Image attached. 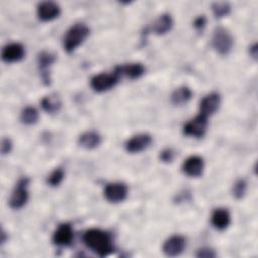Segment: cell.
Segmentation results:
<instances>
[{
	"label": "cell",
	"mask_w": 258,
	"mask_h": 258,
	"mask_svg": "<svg viewBox=\"0 0 258 258\" xmlns=\"http://www.w3.org/2000/svg\"><path fill=\"white\" fill-rule=\"evenodd\" d=\"M84 244L100 257L109 256L114 252V246L110 235L101 229H89L83 236Z\"/></svg>",
	"instance_id": "cell-1"
},
{
	"label": "cell",
	"mask_w": 258,
	"mask_h": 258,
	"mask_svg": "<svg viewBox=\"0 0 258 258\" xmlns=\"http://www.w3.org/2000/svg\"><path fill=\"white\" fill-rule=\"evenodd\" d=\"M90 28L84 23H76L71 26L63 36V49L71 53L79 47L89 36Z\"/></svg>",
	"instance_id": "cell-2"
},
{
	"label": "cell",
	"mask_w": 258,
	"mask_h": 258,
	"mask_svg": "<svg viewBox=\"0 0 258 258\" xmlns=\"http://www.w3.org/2000/svg\"><path fill=\"white\" fill-rule=\"evenodd\" d=\"M234 38L228 29L225 27L219 26L214 30L212 45L215 50L221 55H227L233 47Z\"/></svg>",
	"instance_id": "cell-3"
},
{
	"label": "cell",
	"mask_w": 258,
	"mask_h": 258,
	"mask_svg": "<svg viewBox=\"0 0 258 258\" xmlns=\"http://www.w3.org/2000/svg\"><path fill=\"white\" fill-rule=\"evenodd\" d=\"M28 184H29L28 177H22L18 180L9 198V206L11 209L18 210L25 206L29 196L28 189H27Z\"/></svg>",
	"instance_id": "cell-4"
},
{
	"label": "cell",
	"mask_w": 258,
	"mask_h": 258,
	"mask_svg": "<svg viewBox=\"0 0 258 258\" xmlns=\"http://www.w3.org/2000/svg\"><path fill=\"white\" fill-rule=\"evenodd\" d=\"M119 81V77L112 73V74H107V73H101L96 76H94L91 79V87L95 92L102 93L105 91H108L112 89Z\"/></svg>",
	"instance_id": "cell-5"
},
{
	"label": "cell",
	"mask_w": 258,
	"mask_h": 258,
	"mask_svg": "<svg viewBox=\"0 0 258 258\" xmlns=\"http://www.w3.org/2000/svg\"><path fill=\"white\" fill-rule=\"evenodd\" d=\"M207 128L208 118L202 114H199L183 126V133L187 136L200 138L205 135Z\"/></svg>",
	"instance_id": "cell-6"
},
{
	"label": "cell",
	"mask_w": 258,
	"mask_h": 258,
	"mask_svg": "<svg viewBox=\"0 0 258 258\" xmlns=\"http://www.w3.org/2000/svg\"><path fill=\"white\" fill-rule=\"evenodd\" d=\"M128 187L123 182H111L104 188V197L110 203H120L127 198Z\"/></svg>",
	"instance_id": "cell-7"
},
{
	"label": "cell",
	"mask_w": 258,
	"mask_h": 258,
	"mask_svg": "<svg viewBox=\"0 0 258 258\" xmlns=\"http://www.w3.org/2000/svg\"><path fill=\"white\" fill-rule=\"evenodd\" d=\"M185 245L186 241L184 237L180 235H173L163 243L162 251L168 257H175L183 252Z\"/></svg>",
	"instance_id": "cell-8"
},
{
	"label": "cell",
	"mask_w": 258,
	"mask_h": 258,
	"mask_svg": "<svg viewBox=\"0 0 258 258\" xmlns=\"http://www.w3.org/2000/svg\"><path fill=\"white\" fill-rule=\"evenodd\" d=\"M145 73V68L140 62H131L117 66L114 70V74H116L119 78L126 77L131 80L139 79Z\"/></svg>",
	"instance_id": "cell-9"
},
{
	"label": "cell",
	"mask_w": 258,
	"mask_h": 258,
	"mask_svg": "<svg viewBox=\"0 0 258 258\" xmlns=\"http://www.w3.org/2000/svg\"><path fill=\"white\" fill-rule=\"evenodd\" d=\"M152 142V138L149 134L141 133L137 134L130 139H128L125 143V149L130 153H139L150 146Z\"/></svg>",
	"instance_id": "cell-10"
},
{
	"label": "cell",
	"mask_w": 258,
	"mask_h": 258,
	"mask_svg": "<svg viewBox=\"0 0 258 258\" xmlns=\"http://www.w3.org/2000/svg\"><path fill=\"white\" fill-rule=\"evenodd\" d=\"M37 16L41 21H50L60 14V7L52 1H43L37 5Z\"/></svg>",
	"instance_id": "cell-11"
},
{
	"label": "cell",
	"mask_w": 258,
	"mask_h": 258,
	"mask_svg": "<svg viewBox=\"0 0 258 258\" xmlns=\"http://www.w3.org/2000/svg\"><path fill=\"white\" fill-rule=\"evenodd\" d=\"M221 104V97L218 93H211L205 96L200 103V114L209 117L217 112Z\"/></svg>",
	"instance_id": "cell-12"
},
{
	"label": "cell",
	"mask_w": 258,
	"mask_h": 258,
	"mask_svg": "<svg viewBox=\"0 0 258 258\" xmlns=\"http://www.w3.org/2000/svg\"><path fill=\"white\" fill-rule=\"evenodd\" d=\"M25 55L24 46L18 42H12L5 45L2 49V59L5 62H16L21 60Z\"/></svg>",
	"instance_id": "cell-13"
},
{
	"label": "cell",
	"mask_w": 258,
	"mask_h": 258,
	"mask_svg": "<svg viewBox=\"0 0 258 258\" xmlns=\"http://www.w3.org/2000/svg\"><path fill=\"white\" fill-rule=\"evenodd\" d=\"M204 159L199 155H191L182 163V171L190 177H199L204 171Z\"/></svg>",
	"instance_id": "cell-14"
},
{
	"label": "cell",
	"mask_w": 258,
	"mask_h": 258,
	"mask_svg": "<svg viewBox=\"0 0 258 258\" xmlns=\"http://www.w3.org/2000/svg\"><path fill=\"white\" fill-rule=\"evenodd\" d=\"M74 238V231L70 224H60L52 234V242L57 246L71 245Z\"/></svg>",
	"instance_id": "cell-15"
},
{
	"label": "cell",
	"mask_w": 258,
	"mask_h": 258,
	"mask_svg": "<svg viewBox=\"0 0 258 258\" xmlns=\"http://www.w3.org/2000/svg\"><path fill=\"white\" fill-rule=\"evenodd\" d=\"M55 59V55L49 51H41L37 56V63L40 70L41 79L46 85H48L50 82L49 68L52 66Z\"/></svg>",
	"instance_id": "cell-16"
},
{
	"label": "cell",
	"mask_w": 258,
	"mask_h": 258,
	"mask_svg": "<svg viewBox=\"0 0 258 258\" xmlns=\"http://www.w3.org/2000/svg\"><path fill=\"white\" fill-rule=\"evenodd\" d=\"M211 223L217 230H225L231 223V216L226 209H216L211 216Z\"/></svg>",
	"instance_id": "cell-17"
},
{
	"label": "cell",
	"mask_w": 258,
	"mask_h": 258,
	"mask_svg": "<svg viewBox=\"0 0 258 258\" xmlns=\"http://www.w3.org/2000/svg\"><path fill=\"white\" fill-rule=\"evenodd\" d=\"M172 25H173L172 17L167 13H163L159 15L153 22L152 31L157 35H162L170 31V29L172 28Z\"/></svg>",
	"instance_id": "cell-18"
},
{
	"label": "cell",
	"mask_w": 258,
	"mask_h": 258,
	"mask_svg": "<svg viewBox=\"0 0 258 258\" xmlns=\"http://www.w3.org/2000/svg\"><path fill=\"white\" fill-rule=\"evenodd\" d=\"M79 144L86 149H94L101 144V136L95 131H88L79 137Z\"/></svg>",
	"instance_id": "cell-19"
},
{
	"label": "cell",
	"mask_w": 258,
	"mask_h": 258,
	"mask_svg": "<svg viewBox=\"0 0 258 258\" xmlns=\"http://www.w3.org/2000/svg\"><path fill=\"white\" fill-rule=\"evenodd\" d=\"M41 107L46 113L54 114L59 111L61 107V100L58 95L50 94L41 100Z\"/></svg>",
	"instance_id": "cell-20"
},
{
	"label": "cell",
	"mask_w": 258,
	"mask_h": 258,
	"mask_svg": "<svg viewBox=\"0 0 258 258\" xmlns=\"http://www.w3.org/2000/svg\"><path fill=\"white\" fill-rule=\"evenodd\" d=\"M190 98L191 91L185 86L176 88L170 96V100L174 105H183L184 103H187Z\"/></svg>",
	"instance_id": "cell-21"
},
{
	"label": "cell",
	"mask_w": 258,
	"mask_h": 258,
	"mask_svg": "<svg viewBox=\"0 0 258 258\" xmlns=\"http://www.w3.org/2000/svg\"><path fill=\"white\" fill-rule=\"evenodd\" d=\"M38 111L31 106L25 107L20 114V120L22 123L26 125H32L35 124L38 120Z\"/></svg>",
	"instance_id": "cell-22"
},
{
	"label": "cell",
	"mask_w": 258,
	"mask_h": 258,
	"mask_svg": "<svg viewBox=\"0 0 258 258\" xmlns=\"http://www.w3.org/2000/svg\"><path fill=\"white\" fill-rule=\"evenodd\" d=\"M212 10L217 18L227 16L231 11V6L228 2H216L212 5Z\"/></svg>",
	"instance_id": "cell-23"
},
{
	"label": "cell",
	"mask_w": 258,
	"mask_h": 258,
	"mask_svg": "<svg viewBox=\"0 0 258 258\" xmlns=\"http://www.w3.org/2000/svg\"><path fill=\"white\" fill-rule=\"evenodd\" d=\"M247 190V182L245 179H238L234 184L232 188L233 197L237 200H241Z\"/></svg>",
	"instance_id": "cell-24"
},
{
	"label": "cell",
	"mask_w": 258,
	"mask_h": 258,
	"mask_svg": "<svg viewBox=\"0 0 258 258\" xmlns=\"http://www.w3.org/2000/svg\"><path fill=\"white\" fill-rule=\"evenodd\" d=\"M63 177H64V172L62 168L57 167L47 176L46 181L50 186H57L58 184H60Z\"/></svg>",
	"instance_id": "cell-25"
},
{
	"label": "cell",
	"mask_w": 258,
	"mask_h": 258,
	"mask_svg": "<svg viewBox=\"0 0 258 258\" xmlns=\"http://www.w3.org/2000/svg\"><path fill=\"white\" fill-rule=\"evenodd\" d=\"M216 255H217L216 252L212 248H209V247L201 248L196 253V256L200 257V258H214V257H216Z\"/></svg>",
	"instance_id": "cell-26"
},
{
	"label": "cell",
	"mask_w": 258,
	"mask_h": 258,
	"mask_svg": "<svg viewBox=\"0 0 258 258\" xmlns=\"http://www.w3.org/2000/svg\"><path fill=\"white\" fill-rule=\"evenodd\" d=\"M12 148V142L8 137H5L2 139V143H1V152L3 155L8 154L11 151Z\"/></svg>",
	"instance_id": "cell-27"
},
{
	"label": "cell",
	"mask_w": 258,
	"mask_h": 258,
	"mask_svg": "<svg viewBox=\"0 0 258 258\" xmlns=\"http://www.w3.org/2000/svg\"><path fill=\"white\" fill-rule=\"evenodd\" d=\"M173 156H174V153L171 149H165L160 152L159 157L163 162H170V161H172Z\"/></svg>",
	"instance_id": "cell-28"
},
{
	"label": "cell",
	"mask_w": 258,
	"mask_h": 258,
	"mask_svg": "<svg viewBox=\"0 0 258 258\" xmlns=\"http://www.w3.org/2000/svg\"><path fill=\"white\" fill-rule=\"evenodd\" d=\"M206 23H207V19H206V17H205L204 15H202V16H199V17H197V18L195 19V21H194V26H195L198 30H201V29H203V28L205 27Z\"/></svg>",
	"instance_id": "cell-29"
},
{
	"label": "cell",
	"mask_w": 258,
	"mask_h": 258,
	"mask_svg": "<svg viewBox=\"0 0 258 258\" xmlns=\"http://www.w3.org/2000/svg\"><path fill=\"white\" fill-rule=\"evenodd\" d=\"M249 52H250V55L253 57V58H257V44L254 43L252 46H250V49H249Z\"/></svg>",
	"instance_id": "cell-30"
},
{
	"label": "cell",
	"mask_w": 258,
	"mask_h": 258,
	"mask_svg": "<svg viewBox=\"0 0 258 258\" xmlns=\"http://www.w3.org/2000/svg\"><path fill=\"white\" fill-rule=\"evenodd\" d=\"M6 233L2 230V232H1V244H3V243H5V240H6Z\"/></svg>",
	"instance_id": "cell-31"
}]
</instances>
